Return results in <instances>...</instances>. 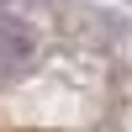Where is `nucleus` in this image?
I'll return each instance as SVG.
<instances>
[{
    "label": "nucleus",
    "mask_w": 132,
    "mask_h": 132,
    "mask_svg": "<svg viewBox=\"0 0 132 132\" xmlns=\"http://www.w3.org/2000/svg\"><path fill=\"white\" fill-rule=\"evenodd\" d=\"M32 53H37V37H32L16 16H0V79L21 74L32 63Z\"/></svg>",
    "instance_id": "nucleus-1"
}]
</instances>
